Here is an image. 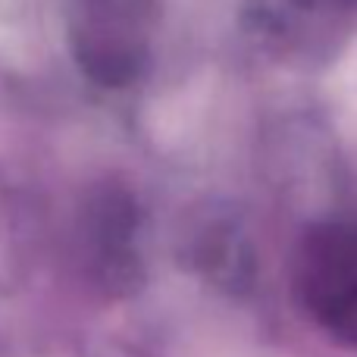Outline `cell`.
Returning a JSON list of instances; mask_svg holds the SVG:
<instances>
[{
    "mask_svg": "<svg viewBox=\"0 0 357 357\" xmlns=\"http://www.w3.org/2000/svg\"><path fill=\"white\" fill-rule=\"evenodd\" d=\"M157 0H69V41L88 79L123 88L144 73Z\"/></svg>",
    "mask_w": 357,
    "mask_h": 357,
    "instance_id": "1",
    "label": "cell"
},
{
    "mask_svg": "<svg viewBox=\"0 0 357 357\" xmlns=\"http://www.w3.org/2000/svg\"><path fill=\"white\" fill-rule=\"evenodd\" d=\"M298 289L323 326L357 342V222H323L301 241Z\"/></svg>",
    "mask_w": 357,
    "mask_h": 357,
    "instance_id": "2",
    "label": "cell"
}]
</instances>
